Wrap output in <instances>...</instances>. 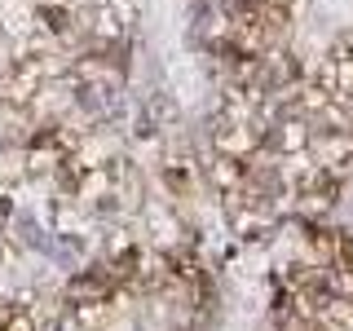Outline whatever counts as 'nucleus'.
<instances>
[{"label": "nucleus", "instance_id": "obj_1", "mask_svg": "<svg viewBox=\"0 0 353 331\" xmlns=\"http://www.w3.org/2000/svg\"><path fill=\"white\" fill-rule=\"evenodd\" d=\"M40 18H44V31H53V36L71 31V9L66 5H40Z\"/></svg>", "mask_w": 353, "mask_h": 331}]
</instances>
